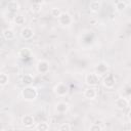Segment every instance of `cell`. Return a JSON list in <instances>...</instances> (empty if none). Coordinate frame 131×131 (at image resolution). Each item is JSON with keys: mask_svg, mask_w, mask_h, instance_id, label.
I'll list each match as a JSON object with an SVG mask.
<instances>
[{"mask_svg": "<svg viewBox=\"0 0 131 131\" xmlns=\"http://www.w3.org/2000/svg\"><path fill=\"white\" fill-rule=\"evenodd\" d=\"M21 94V97L26 100V101H33L37 98L38 96V91H37V88L34 87L33 85L32 86H25L20 92Z\"/></svg>", "mask_w": 131, "mask_h": 131, "instance_id": "6da1fadb", "label": "cell"}, {"mask_svg": "<svg viewBox=\"0 0 131 131\" xmlns=\"http://www.w3.org/2000/svg\"><path fill=\"white\" fill-rule=\"evenodd\" d=\"M85 83L89 87H95L100 83V78L95 73H89L85 76Z\"/></svg>", "mask_w": 131, "mask_h": 131, "instance_id": "7a4b0ae2", "label": "cell"}, {"mask_svg": "<svg viewBox=\"0 0 131 131\" xmlns=\"http://www.w3.org/2000/svg\"><path fill=\"white\" fill-rule=\"evenodd\" d=\"M58 23L62 27H69L73 24V17L69 12H61L58 16Z\"/></svg>", "mask_w": 131, "mask_h": 131, "instance_id": "3957f363", "label": "cell"}, {"mask_svg": "<svg viewBox=\"0 0 131 131\" xmlns=\"http://www.w3.org/2000/svg\"><path fill=\"white\" fill-rule=\"evenodd\" d=\"M54 93L57 95V96H66L68 93H69V86L64 83H58L55 87H54Z\"/></svg>", "mask_w": 131, "mask_h": 131, "instance_id": "277c9868", "label": "cell"}, {"mask_svg": "<svg viewBox=\"0 0 131 131\" xmlns=\"http://www.w3.org/2000/svg\"><path fill=\"white\" fill-rule=\"evenodd\" d=\"M110 70V66L107 62L105 61H100L96 64L95 67V74L98 76H102V75H106V73Z\"/></svg>", "mask_w": 131, "mask_h": 131, "instance_id": "5b68a950", "label": "cell"}, {"mask_svg": "<svg viewBox=\"0 0 131 131\" xmlns=\"http://www.w3.org/2000/svg\"><path fill=\"white\" fill-rule=\"evenodd\" d=\"M36 69H37V72L40 73V74H47L49 72V69H50V64L47 60H44V59H41L37 62L36 64Z\"/></svg>", "mask_w": 131, "mask_h": 131, "instance_id": "8992f818", "label": "cell"}, {"mask_svg": "<svg viewBox=\"0 0 131 131\" xmlns=\"http://www.w3.org/2000/svg\"><path fill=\"white\" fill-rule=\"evenodd\" d=\"M102 84H103V86H104L105 88L112 89V88L115 86V84H116V78H115V76H114L113 74H107V75L103 78Z\"/></svg>", "mask_w": 131, "mask_h": 131, "instance_id": "52a82bcc", "label": "cell"}, {"mask_svg": "<svg viewBox=\"0 0 131 131\" xmlns=\"http://www.w3.org/2000/svg\"><path fill=\"white\" fill-rule=\"evenodd\" d=\"M34 30L32 29V28H30V27H25V28H23L21 29V31H20V36H21V38L23 39H25V40H30V39H32L33 37H34Z\"/></svg>", "mask_w": 131, "mask_h": 131, "instance_id": "ba28073f", "label": "cell"}, {"mask_svg": "<svg viewBox=\"0 0 131 131\" xmlns=\"http://www.w3.org/2000/svg\"><path fill=\"white\" fill-rule=\"evenodd\" d=\"M129 105V100L126 97H120L115 101V106L118 110H125Z\"/></svg>", "mask_w": 131, "mask_h": 131, "instance_id": "9c48e42d", "label": "cell"}, {"mask_svg": "<svg viewBox=\"0 0 131 131\" xmlns=\"http://www.w3.org/2000/svg\"><path fill=\"white\" fill-rule=\"evenodd\" d=\"M83 95H84V97H85L86 99L92 100V99L96 98V96H97V92H96V90H95L94 88L89 87V88H87V89L84 90Z\"/></svg>", "mask_w": 131, "mask_h": 131, "instance_id": "30bf717a", "label": "cell"}, {"mask_svg": "<svg viewBox=\"0 0 131 131\" xmlns=\"http://www.w3.org/2000/svg\"><path fill=\"white\" fill-rule=\"evenodd\" d=\"M21 124L25 126V127H32L34 124H35V119L32 115H25L23 118H21Z\"/></svg>", "mask_w": 131, "mask_h": 131, "instance_id": "8fae6325", "label": "cell"}, {"mask_svg": "<svg viewBox=\"0 0 131 131\" xmlns=\"http://www.w3.org/2000/svg\"><path fill=\"white\" fill-rule=\"evenodd\" d=\"M55 111L58 114H64L69 111V104L64 101H59L55 104Z\"/></svg>", "mask_w": 131, "mask_h": 131, "instance_id": "7c38bea8", "label": "cell"}, {"mask_svg": "<svg viewBox=\"0 0 131 131\" xmlns=\"http://www.w3.org/2000/svg\"><path fill=\"white\" fill-rule=\"evenodd\" d=\"M33 82H34V78L30 74L24 75L21 77V83H23L24 86H32L33 85Z\"/></svg>", "mask_w": 131, "mask_h": 131, "instance_id": "4fadbf2b", "label": "cell"}, {"mask_svg": "<svg viewBox=\"0 0 131 131\" xmlns=\"http://www.w3.org/2000/svg\"><path fill=\"white\" fill-rule=\"evenodd\" d=\"M7 10L8 11H10V12H12V13H15L18 9H19V4H18V2H16V1H10L8 4H7Z\"/></svg>", "mask_w": 131, "mask_h": 131, "instance_id": "5bb4252c", "label": "cell"}, {"mask_svg": "<svg viewBox=\"0 0 131 131\" xmlns=\"http://www.w3.org/2000/svg\"><path fill=\"white\" fill-rule=\"evenodd\" d=\"M2 35H3L4 39H6V40H12L15 37V34H14L12 29H5V30H3Z\"/></svg>", "mask_w": 131, "mask_h": 131, "instance_id": "9a60e30c", "label": "cell"}, {"mask_svg": "<svg viewBox=\"0 0 131 131\" xmlns=\"http://www.w3.org/2000/svg\"><path fill=\"white\" fill-rule=\"evenodd\" d=\"M89 8L92 12H98L101 8V2L100 1H92L89 4Z\"/></svg>", "mask_w": 131, "mask_h": 131, "instance_id": "2e32d148", "label": "cell"}, {"mask_svg": "<svg viewBox=\"0 0 131 131\" xmlns=\"http://www.w3.org/2000/svg\"><path fill=\"white\" fill-rule=\"evenodd\" d=\"M13 21H14V24L15 25H17V26H23V25H25V23H26V17H25V15H23V14H15L14 16H13Z\"/></svg>", "mask_w": 131, "mask_h": 131, "instance_id": "e0dca14e", "label": "cell"}, {"mask_svg": "<svg viewBox=\"0 0 131 131\" xmlns=\"http://www.w3.org/2000/svg\"><path fill=\"white\" fill-rule=\"evenodd\" d=\"M127 5H128V3L125 1H117L115 3V7H116L117 11H119V12H123L127 8Z\"/></svg>", "mask_w": 131, "mask_h": 131, "instance_id": "ac0fdd59", "label": "cell"}, {"mask_svg": "<svg viewBox=\"0 0 131 131\" xmlns=\"http://www.w3.org/2000/svg\"><path fill=\"white\" fill-rule=\"evenodd\" d=\"M31 49L30 48H28V47H24V48H21L19 51H18V56L20 57V58H27V57H29L30 55H31Z\"/></svg>", "mask_w": 131, "mask_h": 131, "instance_id": "d6986e66", "label": "cell"}, {"mask_svg": "<svg viewBox=\"0 0 131 131\" xmlns=\"http://www.w3.org/2000/svg\"><path fill=\"white\" fill-rule=\"evenodd\" d=\"M9 83V77L6 73H0V86H6Z\"/></svg>", "mask_w": 131, "mask_h": 131, "instance_id": "ffe728a7", "label": "cell"}, {"mask_svg": "<svg viewBox=\"0 0 131 131\" xmlns=\"http://www.w3.org/2000/svg\"><path fill=\"white\" fill-rule=\"evenodd\" d=\"M36 130L37 131H49V125L46 122H40L36 126Z\"/></svg>", "mask_w": 131, "mask_h": 131, "instance_id": "44dd1931", "label": "cell"}, {"mask_svg": "<svg viewBox=\"0 0 131 131\" xmlns=\"http://www.w3.org/2000/svg\"><path fill=\"white\" fill-rule=\"evenodd\" d=\"M42 9V3L41 2H34L31 4V10L33 12H39Z\"/></svg>", "mask_w": 131, "mask_h": 131, "instance_id": "7402d4cb", "label": "cell"}, {"mask_svg": "<svg viewBox=\"0 0 131 131\" xmlns=\"http://www.w3.org/2000/svg\"><path fill=\"white\" fill-rule=\"evenodd\" d=\"M50 12H51V15H52L53 17L58 18V16L61 14V12H62V11H61L58 7H53V8L51 9V11H50Z\"/></svg>", "mask_w": 131, "mask_h": 131, "instance_id": "603a6c76", "label": "cell"}, {"mask_svg": "<svg viewBox=\"0 0 131 131\" xmlns=\"http://www.w3.org/2000/svg\"><path fill=\"white\" fill-rule=\"evenodd\" d=\"M58 131H71V125L69 123H62L59 125Z\"/></svg>", "mask_w": 131, "mask_h": 131, "instance_id": "cb8c5ba5", "label": "cell"}, {"mask_svg": "<svg viewBox=\"0 0 131 131\" xmlns=\"http://www.w3.org/2000/svg\"><path fill=\"white\" fill-rule=\"evenodd\" d=\"M89 131H102V128L98 124H92L89 127Z\"/></svg>", "mask_w": 131, "mask_h": 131, "instance_id": "d4e9b609", "label": "cell"}, {"mask_svg": "<svg viewBox=\"0 0 131 131\" xmlns=\"http://www.w3.org/2000/svg\"><path fill=\"white\" fill-rule=\"evenodd\" d=\"M125 131H130V130H125Z\"/></svg>", "mask_w": 131, "mask_h": 131, "instance_id": "484cf974", "label": "cell"}, {"mask_svg": "<svg viewBox=\"0 0 131 131\" xmlns=\"http://www.w3.org/2000/svg\"><path fill=\"white\" fill-rule=\"evenodd\" d=\"M0 131H5V130H0Z\"/></svg>", "mask_w": 131, "mask_h": 131, "instance_id": "4316f807", "label": "cell"}]
</instances>
